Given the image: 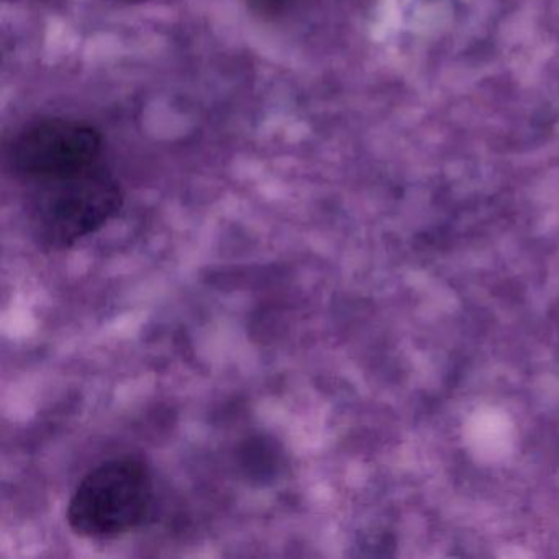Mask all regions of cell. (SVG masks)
<instances>
[{"instance_id":"cell-1","label":"cell","mask_w":559,"mask_h":559,"mask_svg":"<svg viewBox=\"0 0 559 559\" xmlns=\"http://www.w3.org/2000/svg\"><path fill=\"white\" fill-rule=\"evenodd\" d=\"M31 186L28 224L35 240L50 250H64L96 234L123 205L119 181L100 162Z\"/></svg>"},{"instance_id":"cell-2","label":"cell","mask_w":559,"mask_h":559,"mask_svg":"<svg viewBox=\"0 0 559 559\" xmlns=\"http://www.w3.org/2000/svg\"><path fill=\"white\" fill-rule=\"evenodd\" d=\"M153 500L155 486L148 466L139 457H114L78 484L68 503V525L84 538H117L145 522Z\"/></svg>"},{"instance_id":"cell-3","label":"cell","mask_w":559,"mask_h":559,"mask_svg":"<svg viewBox=\"0 0 559 559\" xmlns=\"http://www.w3.org/2000/svg\"><path fill=\"white\" fill-rule=\"evenodd\" d=\"M103 135L87 123L47 119L17 133L9 163L19 178L34 182L60 178L99 163Z\"/></svg>"},{"instance_id":"cell-4","label":"cell","mask_w":559,"mask_h":559,"mask_svg":"<svg viewBox=\"0 0 559 559\" xmlns=\"http://www.w3.org/2000/svg\"><path fill=\"white\" fill-rule=\"evenodd\" d=\"M250 2L251 5H254L263 14L276 15L286 11L294 0H250Z\"/></svg>"},{"instance_id":"cell-5","label":"cell","mask_w":559,"mask_h":559,"mask_svg":"<svg viewBox=\"0 0 559 559\" xmlns=\"http://www.w3.org/2000/svg\"><path fill=\"white\" fill-rule=\"evenodd\" d=\"M126 2H130V0H126ZM132 2H136V0H132Z\"/></svg>"}]
</instances>
